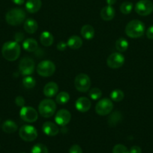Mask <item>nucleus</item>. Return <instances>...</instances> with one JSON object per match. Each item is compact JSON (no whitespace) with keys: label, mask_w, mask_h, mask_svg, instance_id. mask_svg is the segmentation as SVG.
<instances>
[{"label":"nucleus","mask_w":153,"mask_h":153,"mask_svg":"<svg viewBox=\"0 0 153 153\" xmlns=\"http://www.w3.org/2000/svg\"><path fill=\"white\" fill-rule=\"evenodd\" d=\"M37 73L42 77H50L52 76L56 71V66L52 61H43L39 63L37 66Z\"/></svg>","instance_id":"nucleus-5"},{"label":"nucleus","mask_w":153,"mask_h":153,"mask_svg":"<svg viewBox=\"0 0 153 153\" xmlns=\"http://www.w3.org/2000/svg\"><path fill=\"white\" fill-rule=\"evenodd\" d=\"M56 110V102L52 100H44L38 106V112L43 117L50 118L55 114Z\"/></svg>","instance_id":"nucleus-4"},{"label":"nucleus","mask_w":153,"mask_h":153,"mask_svg":"<svg viewBox=\"0 0 153 153\" xmlns=\"http://www.w3.org/2000/svg\"><path fill=\"white\" fill-rule=\"evenodd\" d=\"M68 45L67 43H64V42L63 41H60L59 43L57 44V49H58L59 51H64L66 49V48H67Z\"/></svg>","instance_id":"nucleus-36"},{"label":"nucleus","mask_w":153,"mask_h":153,"mask_svg":"<svg viewBox=\"0 0 153 153\" xmlns=\"http://www.w3.org/2000/svg\"><path fill=\"white\" fill-rule=\"evenodd\" d=\"M19 135L24 141L32 142L37 138L38 131L32 126L24 125L20 128Z\"/></svg>","instance_id":"nucleus-6"},{"label":"nucleus","mask_w":153,"mask_h":153,"mask_svg":"<svg viewBox=\"0 0 153 153\" xmlns=\"http://www.w3.org/2000/svg\"><path fill=\"white\" fill-rule=\"evenodd\" d=\"M128 42L126 39L121 37V38L118 39L116 42V48L117 51L119 52H124L128 48Z\"/></svg>","instance_id":"nucleus-26"},{"label":"nucleus","mask_w":153,"mask_h":153,"mask_svg":"<svg viewBox=\"0 0 153 153\" xmlns=\"http://www.w3.org/2000/svg\"><path fill=\"white\" fill-rule=\"evenodd\" d=\"M22 47L27 52H34L38 48V44L34 39L28 38L24 40L23 43H22Z\"/></svg>","instance_id":"nucleus-20"},{"label":"nucleus","mask_w":153,"mask_h":153,"mask_svg":"<svg viewBox=\"0 0 153 153\" xmlns=\"http://www.w3.org/2000/svg\"><path fill=\"white\" fill-rule=\"evenodd\" d=\"M133 8V4L130 1H124L120 6V10L124 14H128L131 12Z\"/></svg>","instance_id":"nucleus-30"},{"label":"nucleus","mask_w":153,"mask_h":153,"mask_svg":"<svg viewBox=\"0 0 153 153\" xmlns=\"http://www.w3.org/2000/svg\"><path fill=\"white\" fill-rule=\"evenodd\" d=\"M122 119L121 113L118 111H115L111 114L110 116L108 118V123L110 126H116L117 124L119 123Z\"/></svg>","instance_id":"nucleus-25"},{"label":"nucleus","mask_w":153,"mask_h":153,"mask_svg":"<svg viewBox=\"0 0 153 153\" xmlns=\"http://www.w3.org/2000/svg\"><path fill=\"white\" fill-rule=\"evenodd\" d=\"M74 85L76 89L80 92H87L91 86L90 78L86 74L80 73L75 77Z\"/></svg>","instance_id":"nucleus-7"},{"label":"nucleus","mask_w":153,"mask_h":153,"mask_svg":"<svg viewBox=\"0 0 153 153\" xmlns=\"http://www.w3.org/2000/svg\"><path fill=\"white\" fill-rule=\"evenodd\" d=\"M15 103H16V105L17 106L22 108L25 105V100H24V98L22 97L19 96V97H17L15 99Z\"/></svg>","instance_id":"nucleus-35"},{"label":"nucleus","mask_w":153,"mask_h":153,"mask_svg":"<svg viewBox=\"0 0 153 153\" xmlns=\"http://www.w3.org/2000/svg\"><path fill=\"white\" fill-rule=\"evenodd\" d=\"M67 45L69 48L72 49H80L82 46V40L79 36L73 35L68 40Z\"/></svg>","instance_id":"nucleus-21"},{"label":"nucleus","mask_w":153,"mask_h":153,"mask_svg":"<svg viewBox=\"0 0 153 153\" xmlns=\"http://www.w3.org/2000/svg\"><path fill=\"white\" fill-rule=\"evenodd\" d=\"M69 153H82V150L80 146L77 144H74L70 146Z\"/></svg>","instance_id":"nucleus-34"},{"label":"nucleus","mask_w":153,"mask_h":153,"mask_svg":"<svg viewBox=\"0 0 153 153\" xmlns=\"http://www.w3.org/2000/svg\"><path fill=\"white\" fill-rule=\"evenodd\" d=\"M58 91V86L53 82H49L44 88V94L47 97H52L57 94Z\"/></svg>","instance_id":"nucleus-17"},{"label":"nucleus","mask_w":153,"mask_h":153,"mask_svg":"<svg viewBox=\"0 0 153 153\" xmlns=\"http://www.w3.org/2000/svg\"><path fill=\"white\" fill-rule=\"evenodd\" d=\"M42 130H43L44 133L45 134H46L47 136L50 137H53V136L57 135L59 132V129H58V127L57 126L56 124H54L53 123L50 122H45L44 123L42 126Z\"/></svg>","instance_id":"nucleus-15"},{"label":"nucleus","mask_w":153,"mask_h":153,"mask_svg":"<svg viewBox=\"0 0 153 153\" xmlns=\"http://www.w3.org/2000/svg\"><path fill=\"white\" fill-rule=\"evenodd\" d=\"M31 153H48V149L43 143H37L32 147Z\"/></svg>","instance_id":"nucleus-31"},{"label":"nucleus","mask_w":153,"mask_h":153,"mask_svg":"<svg viewBox=\"0 0 153 153\" xmlns=\"http://www.w3.org/2000/svg\"><path fill=\"white\" fill-rule=\"evenodd\" d=\"M130 153H141L142 150H141V148L138 146H133L129 150Z\"/></svg>","instance_id":"nucleus-39"},{"label":"nucleus","mask_w":153,"mask_h":153,"mask_svg":"<svg viewBox=\"0 0 153 153\" xmlns=\"http://www.w3.org/2000/svg\"><path fill=\"white\" fill-rule=\"evenodd\" d=\"M71 119V114L66 109H61L56 113L55 117V121L58 126H64L69 123Z\"/></svg>","instance_id":"nucleus-13"},{"label":"nucleus","mask_w":153,"mask_h":153,"mask_svg":"<svg viewBox=\"0 0 153 153\" xmlns=\"http://www.w3.org/2000/svg\"><path fill=\"white\" fill-rule=\"evenodd\" d=\"M112 153H130L126 146L122 144H116L112 148Z\"/></svg>","instance_id":"nucleus-33"},{"label":"nucleus","mask_w":153,"mask_h":153,"mask_svg":"<svg viewBox=\"0 0 153 153\" xmlns=\"http://www.w3.org/2000/svg\"><path fill=\"white\" fill-rule=\"evenodd\" d=\"M24 39V35L22 32H17L14 35V40L15 41L19 43V42H21Z\"/></svg>","instance_id":"nucleus-37"},{"label":"nucleus","mask_w":153,"mask_h":153,"mask_svg":"<svg viewBox=\"0 0 153 153\" xmlns=\"http://www.w3.org/2000/svg\"><path fill=\"white\" fill-rule=\"evenodd\" d=\"M20 46L16 41H8L4 43L2 53L4 59L9 61H14L20 55Z\"/></svg>","instance_id":"nucleus-1"},{"label":"nucleus","mask_w":153,"mask_h":153,"mask_svg":"<svg viewBox=\"0 0 153 153\" xmlns=\"http://www.w3.org/2000/svg\"><path fill=\"white\" fill-rule=\"evenodd\" d=\"M80 34L84 39L89 40L94 37V29L92 25H85L81 28Z\"/></svg>","instance_id":"nucleus-22"},{"label":"nucleus","mask_w":153,"mask_h":153,"mask_svg":"<svg viewBox=\"0 0 153 153\" xmlns=\"http://www.w3.org/2000/svg\"><path fill=\"white\" fill-rule=\"evenodd\" d=\"M21 153H26V152H21Z\"/></svg>","instance_id":"nucleus-42"},{"label":"nucleus","mask_w":153,"mask_h":153,"mask_svg":"<svg viewBox=\"0 0 153 153\" xmlns=\"http://www.w3.org/2000/svg\"><path fill=\"white\" fill-rule=\"evenodd\" d=\"M2 128L5 133L11 134V133L15 132L17 130V125L15 122L8 120H6L5 122L3 123Z\"/></svg>","instance_id":"nucleus-24"},{"label":"nucleus","mask_w":153,"mask_h":153,"mask_svg":"<svg viewBox=\"0 0 153 153\" xmlns=\"http://www.w3.org/2000/svg\"><path fill=\"white\" fill-rule=\"evenodd\" d=\"M20 116L22 120L26 123H34L38 118V114L35 109L29 106H23L21 108Z\"/></svg>","instance_id":"nucleus-9"},{"label":"nucleus","mask_w":153,"mask_h":153,"mask_svg":"<svg viewBox=\"0 0 153 153\" xmlns=\"http://www.w3.org/2000/svg\"><path fill=\"white\" fill-rule=\"evenodd\" d=\"M92 105L91 101L86 97H80L75 102V107L78 111L81 113L87 112Z\"/></svg>","instance_id":"nucleus-14"},{"label":"nucleus","mask_w":153,"mask_h":153,"mask_svg":"<svg viewBox=\"0 0 153 153\" xmlns=\"http://www.w3.org/2000/svg\"><path fill=\"white\" fill-rule=\"evenodd\" d=\"M124 63V57L119 52H114L108 57L106 64L112 69H117L121 67Z\"/></svg>","instance_id":"nucleus-12"},{"label":"nucleus","mask_w":153,"mask_h":153,"mask_svg":"<svg viewBox=\"0 0 153 153\" xmlns=\"http://www.w3.org/2000/svg\"><path fill=\"white\" fill-rule=\"evenodd\" d=\"M145 32V25L138 19H133L127 24L125 34L130 38H138L143 35Z\"/></svg>","instance_id":"nucleus-2"},{"label":"nucleus","mask_w":153,"mask_h":153,"mask_svg":"<svg viewBox=\"0 0 153 153\" xmlns=\"http://www.w3.org/2000/svg\"><path fill=\"white\" fill-rule=\"evenodd\" d=\"M113 108L112 102L109 99L100 100L95 105V111L100 116H105L110 113Z\"/></svg>","instance_id":"nucleus-10"},{"label":"nucleus","mask_w":153,"mask_h":153,"mask_svg":"<svg viewBox=\"0 0 153 153\" xmlns=\"http://www.w3.org/2000/svg\"><path fill=\"white\" fill-rule=\"evenodd\" d=\"M102 95V92L99 88H92L88 92V96L92 100H98L100 98Z\"/></svg>","instance_id":"nucleus-32"},{"label":"nucleus","mask_w":153,"mask_h":153,"mask_svg":"<svg viewBox=\"0 0 153 153\" xmlns=\"http://www.w3.org/2000/svg\"><path fill=\"white\" fill-rule=\"evenodd\" d=\"M11 1H13L14 4H18V5H21V4H23L24 1H25V0H11Z\"/></svg>","instance_id":"nucleus-40"},{"label":"nucleus","mask_w":153,"mask_h":153,"mask_svg":"<svg viewBox=\"0 0 153 153\" xmlns=\"http://www.w3.org/2000/svg\"><path fill=\"white\" fill-rule=\"evenodd\" d=\"M41 0H27L26 3V9L30 13H34L41 7Z\"/></svg>","instance_id":"nucleus-16"},{"label":"nucleus","mask_w":153,"mask_h":153,"mask_svg":"<svg viewBox=\"0 0 153 153\" xmlns=\"http://www.w3.org/2000/svg\"><path fill=\"white\" fill-rule=\"evenodd\" d=\"M106 3H107L108 5H113L116 2V0H106Z\"/></svg>","instance_id":"nucleus-41"},{"label":"nucleus","mask_w":153,"mask_h":153,"mask_svg":"<svg viewBox=\"0 0 153 153\" xmlns=\"http://www.w3.org/2000/svg\"><path fill=\"white\" fill-rule=\"evenodd\" d=\"M54 37L52 34L48 31H43L40 36V43L44 46H50L53 43Z\"/></svg>","instance_id":"nucleus-23"},{"label":"nucleus","mask_w":153,"mask_h":153,"mask_svg":"<svg viewBox=\"0 0 153 153\" xmlns=\"http://www.w3.org/2000/svg\"><path fill=\"white\" fill-rule=\"evenodd\" d=\"M111 100L114 102H121L124 99V94L122 91L119 89H116L112 91L110 94Z\"/></svg>","instance_id":"nucleus-27"},{"label":"nucleus","mask_w":153,"mask_h":153,"mask_svg":"<svg viewBox=\"0 0 153 153\" xmlns=\"http://www.w3.org/2000/svg\"><path fill=\"white\" fill-rule=\"evenodd\" d=\"M19 70L23 76H29L34 73V61L30 58H23L20 61Z\"/></svg>","instance_id":"nucleus-11"},{"label":"nucleus","mask_w":153,"mask_h":153,"mask_svg":"<svg viewBox=\"0 0 153 153\" xmlns=\"http://www.w3.org/2000/svg\"><path fill=\"white\" fill-rule=\"evenodd\" d=\"M146 37L149 40H153V25L150 26L146 31Z\"/></svg>","instance_id":"nucleus-38"},{"label":"nucleus","mask_w":153,"mask_h":153,"mask_svg":"<svg viewBox=\"0 0 153 153\" xmlns=\"http://www.w3.org/2000/svg\"><path fill=\"white\" fill-rule=\"evenodd\" d=\"M22 85L27 89H32V88H34L36 85L35 79L33 77L29 76H27L26 77L23 78L22 79Z\"/></svg>","instance_id":"nucleus-29"},{"label":"nucleus","mask_w":153,"mask_h":153,"mask_svg":"<svg viewBox=\"0 0 153 153\" xmlns=\"http://www.w3.org/2000/svg\"><path fill=\"white\" fill-rule=\"evenodd\" d=\"M135 11L140 16H146L153 12V3L150 0H140L135 5Z\"/></svg>","instance_id":"nucleus-8"},{"label":"nucleus","mask_w":153,"mask_h":153,"mask_svg":"<svg viewBox=\"0 0 153 153\" xmlns=\"http://www.w3.org/2000/svg\"><path fill=\"white\" fill-rule=\"evenodd\" d=\"M100 17L105 21H110L115 16V9L110 5L104 7L100 10Z\"/></svg>","instance_id":"nucleus-18"},{"label":"nucleus","mask_w":153,"mask_h":153,"mask_svg":"<svg viewBox=\"0 0 153 153\" xmlns=\"http://www.w3.org/2000/svg\"><path fill=\"white\" fill-rule=\"evenodd\" d=\"M25 11L21 8H13L9 10L5 16V20L10 25H19L25 20Z\"/></svg>","instance_id":"nucleus-3"},{"label":"nucleus","mask_w":153,"mask_h":153,"mask_svg":"<svg viewBox=\"0 0 153 153\" xmlns=\"http://www.w3.org/2000/svg\"><path fill=\"white\" fill-rule=\"evenodd\" d=\"M23 27L24 29H25V31L27 33H28V34H34L38 30V25L36 20L32 19V18H29V19H27L25 21Z\"/></svg>","instance_id":"nucleus-19"},{"label":"nucleus","mask_w":153,"mask_h":153,"mask_svg":"<svg viewBox=\"0 0 153 153\" xmlns=\"http://www.w3.org/2000/svg\"><path fill=\"white\" fill-rule=\"evenodd\" d=\"M70 100V95L67 92H60L58 95L56 96V102L60 105L66 104Z\"/></svg>","instance_id":"nucleus-28"}]
</instances>
